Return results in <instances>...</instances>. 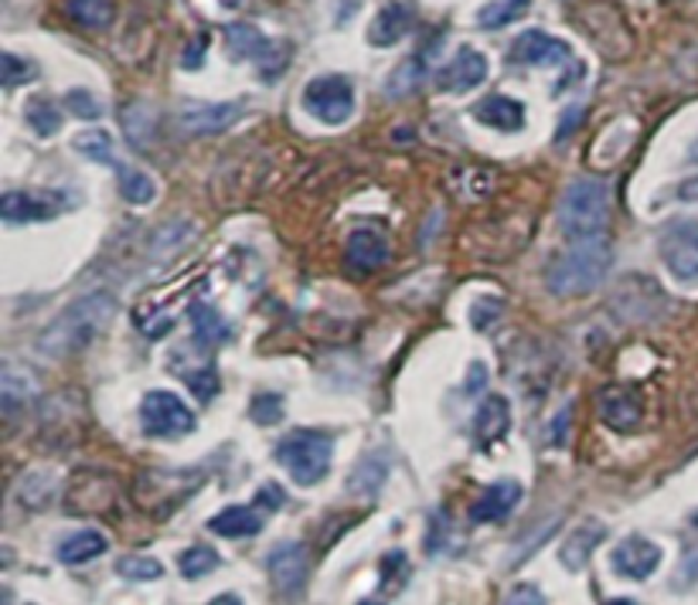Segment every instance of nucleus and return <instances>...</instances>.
Returning <instances> with one entry per match:
<instances>
[{"instance_id":"obj_39","label":"nucleus","mask_w":698,"mask_h":605,"mask_svg":"<svg viewBox=\"0 0 698 605\" xmlns=\"http://www.w3.org/2000/svg\"><path fill=\"white\" fill-rule=\"evenodd\" d=\"M205 48H208V34H198V38L185 48L181 65H185V69H201V62H205Z\"/></svg>"},{"instance_id":"obj_8","label":"nucleus","mask_w":698,"mask_h":605,"mask_svg":"<svg viewBox=\"0 0 698 605\" xmlns=\"http://www.w3.org/2000/svg\"><path fill=\"white\" fill-rule=\"evenodd\" d=\"M661 259L675 280L698 276V222L681 218L661 232Z\"/></svg>"},{"instance_id":"obj_34","label":"nucleus","mask_w":698,"mask_h":605,"mask_svg":"<svg viewBox=\"0 0 698 605\" xmlns=\"http://www.w3.org/2000/svg\"><path fill=\"white\" fill-rule=\"evenodd\" d=\"M117 572L130 582H153V578L164 575V565L153 562V558H143V555H130V558L117 562Z\"/></svg>"},{"instance_id":"obj_41","label":"nucleus","mask_w":698,"mask_h":605,"mask_svg":"<svg viewBox=\"0 0 698 605\" xmlns=\"http://www.w3.org/2000/svg\"><path fill=\"white\" fill-rule=\"evenodd\" d=\"M259 501L273 504V511H280V504H283V490H280V486H262V490H259Z\"/></svg>"},{"instance_id":"obj_31","label":"nucleus","mask_w":698,"mask_h":605,"mask_svg":"<svg viewBox=\"0 0 698 605\" xmlns=\"http://www.w3.org/2000/svg\"><path fill=\"white\" fill-rule=\"evenodd\" d=\"M219 552H211L208 544H195V547H188V552L181 555V562H178V568H181V575L185 578H205V575H211L215 568H219Z\"/></svg>"},{"instance_id":"obj_19","label":"nucleus","mask_w":698,"mask_h":605,"mask_svg":"<svg viewBox=\"0 0 698 605\" xmlns=\"http://www.w3.org/2000/svg\"><path fill=\"white\" fill-rule=\"evenodd\" d=\"M409 24H412V11L406 4H396V0H392V4H386L379 14H375V21L368 28V44L392 48V44H399L406 38Z\"/></svg>"},{"instance_id":"obj_5","label":"nucleus","mask_w":698,"mask_h":605,"mask_svg":"<svg viewBox=\"0 0 698 605\" xmlns=\"http://www.w3.org/2000/svg\"><path fill=\"white\" fill-rule=\"evenodd\" d=\"M226 41H229L232 59L259 65V72H262L266 82L280 79L283 69H287V62H290V48L283 41L266 38L256 24H229L226 28Z\"/></svg>"},{"instance_id":"obj_32","label":"nucleus","mask_w":698,"mask_h":605,"mask_svg":"<svg viewBox=\"0 0 698 605\" xmlns=\"http://www.w3.org/2000/svg\"><path fill=\"white\" fill-rule=\"evenodd\" d=\"M181 377H185V384L191 389V395L201 399V402H211L215 395H219V389H222V377H219V371H215L211 364L181 371Z\"/></svg>"},{"instance_id":"obj_14","label":"nucleus","mask_w":698,"mask_h":605,"mask_svg":"<svg viewBox=\"0 0 698 605\" xmlns=\"http://www.w3.org/2000/svg\"><path fill=\"white\" fill-rule=\"evenodd\" d=\"M521 497H525V490H521L518 480H498L485 490V497L470 507V517L477 524H501L515 514Z\"/></svg>"},{"instance_id":"obj_3","label":"nucleus","mask_w":698,"mask_h":605,"mask_svg":"<svg viewBox=\"0 0 698 605\" xmlns=\"http://www.w3.org/2000/svg\"><path fill=\"white\" fill-rule=\"evenodd\" d=\"M610 225V184L600 178L572 181L559 201V229L566 239H589L604 235Z\"/></svg>"},{"instance_id":"obj_13","label":"nucleus","mask_w":698,"mask_h":605,"mask_svg":"<svg viewBox=\"0 0 698 605\" xmlns=\"http://www.w3.org/2000/svg\"><path fill=\"white\" fill-rule=\"evenodd\" d=\"M488 79V59L477 48H460L453 59L437 69L433 82L440 92H470Z\"/></svg>"},{"instance_id":"obj_35","label":"nucleus","mask_w":698,"mask_h":605,"mask_svg":"<svg viewBox=\"0 0 698 605\" xmlns=\"http://www.w3.org/2000/svg\"><path fill=\"white\" fill-rule=\"evenodd\" d=\"M31 79H38V65L34 62H24V59H18V54H4V85L8 89H14V85H21V82H31Z\"/></svg>"},{"instance_id":"obj_7","label":"nucleus","mask_w":698,"mask_h":605,"mask_svg":"<svg viewBox=\"0 0 698 605\" xmlns=\"http://www.w3.org/2000/svg\"><path fill=\"white\" fill-rule=\"evenodd\" d=\"M140 422H143L147 435H153V438H178V435L195 432V425H198L191 409L171 392H150L140 405Z\"/></svg>"},{"instance_id":"obj_24","label":"nucleus","mask_w":698,"mask_h":605,"mask_svg":"<svg viewBox=\"0 0 698 605\" xmlns=\"http://www.w3.org/2000/svg\"><path fill=\"white\" fill-rule=\"evenodd\" d=\"M106 552V537L99 531H79V534H69L62 544H59V558L66 565H82V562H92Z\"/></svg>"},{"instance_id":"obj_17","label":"nucleus","mask_w":698,"mask_h":605,"mask_svg":"<svg viewBox=\"0 0 698 605\" xmlns=\"http://www.w3.org/2000/svg\"><path fill=\"white\" fill-rule=\"evenodd\" d=\"M508 425H511V412H508V402L501 395H488L485 405L477 409V419H473V435H477V446L480 450H491L498 438L508 435Z\"/></svg>"},{"instance_id":"obj_45","label":"nucleus","mask_w":698,"mask_h":605,"mask_svg":"<svg viewBox=\"0 0 698 605\" xmlns=\"http://www.w3.org/2000/svg\"><path fill=\"white\" fill-rule=\"evenodd\" d=\"M222 4H229V8H232V4H239V0H222Z\"/></svg>"},{"instance_id":"obj_9","label":"nucleus","mask_w":698,"mask_h":605,"mask_svg":"<svg viewBox=\"0 0 698 605\" xmlns=\"http://www.w3.org/2000/svg\"><path fill=\"white\" fill-rule=\"evenodd\" d=\"M246 117V102H188L181 105L178 123L191 137H211L226 133Z\"/></svg>"},{"instance_id":"obj_6","label":"nucleus","mask_w":698,"mask_h":605,"mask_svg":"<svg viewBox=\"0 0 698 605\" xmlns=\"http://www.w3.org/2000/svg\"><path fill=\"white\" fill-rule=\"evenodd\" d=\"M303 109L325 127H341L355 113V85L348 75H317L303 89Z\"/></svg>"},{"instance_id":"obj_36","label":"nucleus","mask_w":698,"mask_h":605,"mask_svg":"<svg viewBox=\"0 0 698 605\" xmlns=\"http://www.w3.org/2000/svg\"><path fill=\"white\" fill-rule=\"evenodd\" d=\"M0 395H4V409L8 412H14L28 395H31V381L24 377L21 384H18V371L14 367H8L4 371V389H0Z\"/></svg>"},{"instance_id":"obj_27","label":"nucleus","mask_w":698,"mask_h":605,"mask_svg":"<svg viewBox=\"0 0 698 605\" xmlns=\"http://www.w3.org/2000/svg\"><path fill=\"white\" fill-rule=\"evenodd\" d=\"M528 8H531V0H491L488 8H480L477 24L485 28V31H501L511 21H518Z\"/></svg>"},{"instance_id":"obj_16","label":"nucleus","mask_w":698,"mask_h":605,"mask_svg":"<svg viewBox=\"0 0 698 605\" xmlns=\"http://www.w3.org/2000/svg\"><path fill=\"white\" fill-rule=\"evenodd\" d=\"M348 262L358 269V272H375V269H382L389 262V242L382 232H375V229H358L348 235V249H345Z\"/></svg>"},{"instance_id":"obj_46","label":"nucleus","mask_w":698,"mask_h":605,"mask_svg":"<svg viewBox=\"0 0 698 605\" xmlns=\"http://www.w3.org/2000/svg\"><path fill=\"white\" fill-rule=\"evenodd\" d=\"M691 521H695V527H698V514H695V517H691Z\"/></svg>"},{"instance_id":"obj_2","label":"nucleus","mask_w":698,"mask_h":605,"mask_svg":"<svg viewBox=\"0 0 698 605\" xmlns=\"http://www.w3.org/2000/svg\"><path fill=\"white\" fill-rule=\"evenodd\" d=\"M610 265L614 252L604 235L572 239V245L549 269V290L556 296H586L610 276Z\"/></svg>"},{"instance_id":"obj_28","label":"nucleus","mask_w":698,"mask_h":605,"mask_svg":"<svg viewBox=\"0 0 698 605\" xmlns=\"http://www.w3.org/2000/svg\"><path fill=\"white\" fill-rule=\"evenodd\" d=\"M66 14L82 28H106L113 21V0H66Z\"/></svg>"},{"instance_id":"obj_43","label":"nucleus","mask_w":698,"mask_h":605,"mask_svg":"<svg viewBox=\"0 0 698 605\" xmlns=\"http://www.w3.org/2000/svg\"><path fill=\"white\" fill-rule=\"evenodd\" d=\"M678 198H681V201H698V178L685 181V184L678 188Z\"/></svg>"},{"instance_id":"obj_1","label":"nucleus","mask_w":698,"mask_h":605,"mask_svg":"<svg viewBox=\"0 0 698 605\" xmlns=\"http://www.w3.org/2000/svg\"><path fill=\"white\" fill-rule=\"evenodd\" d=\"M113 310H117V300L110 293H89V296L76 300L38 337V351L44 357H69V354L89 347V341L110 323Z\"/></svg>"},{"instance_id":"obj_38","label":"nucleus","mask_w":698,"mask_h":605,"mask_svg":"<svg viewBox=\"0 0 698 605\" xmlns=\"http://www.w3.org/2000/svg\"><path fill=\"white\" fill-rule=\"evenodd\" d=\"M66 102H69V109L79 117V120H96V117H102V102L92 95V92H82V89H72L69 95H66Z\"/></svg>"},{"instance_id":"obj_23","label":"nucleus","mask_w":698,"mask_h":605,"mask_svg":"<svg viewBox=\"0 0 698 605\" xmlns=\"http://www.w3.org/2000/svg\"><path fill=\"white\" fill-rule=\"evenodd\" d=\"M191 334H195V341L201 344V347H215V344H222V341H229V323H226V316L215 310V306H208V303H195L191 306Z\"/></svg>"},{"instance_id":"obj_26","label":"nucleus","mask_w":698,"mask_h":605,"mask_svg":"<svg viewBox=\"0 0 698 605\" xmlns=\"http://www.w3.org/2000/svg\"><path fill=\"white\" fill-rule=\"evenodd\" d=\"M76 150L92 160V163H102V168H117L120 171V163H117V153H113V137L106 133V130H86L76 137Z\"/></svg>"},{"instance_id":"obj_22","label":"nucleus","mask_w":698,"mask_h":605,"mask_svg":"<svg viewBox=\"0 0 698 605\" xmlns=\"http://www.w3.org/2000/svg\"><path fill=\"white\" fill-rule=\"evenodd\" d=\"M208 531L222 534V537H256L262 531V514L256 507H246V504H232L226 507L222 514H215L208 521Z\"/></svg>"},{"instance_id":"obj_15","label":"nucleus","mask_w":698,"mask_h":605,"mask_svg":"<svg viewBox=\"0 0 698 605\" xmlns=\"http://www.w3.org/2000/svg\"><path fill=\"white\" fill-rule=\"evenodd\" d=\"M62 211V198L59 194H28V191H8L0 198V214L8 222L21 225V222H48Z\"/></svg>"},{"instance_id":"obj_30","label":"nucleus","mask_w":698,"mask_h":605,"mask_svg":"<svg viewBox=\"0 0 698 605\" xmlns=\"http://www.w3.org/2000/svg\"><path fill=\"white\" fill-rule=\"evenodd\" d=\"M120 194L130 201V204H150L157 198V184L147 171H137V168H120Z\"/></svg>"},{"instance_id":"obj_33","label":"nucleus","mask_w":698,"mask_h":605,"mask_svg":"<svg viewBox=\"0 0 698 605\" xmlns=\"http://www.w3.org/2000/svg\"><path fill=\"white\" fill-rule=\"evenodd\" d=\"M386 460L375 453V456H368L355 473H351V493H375L382 483H386Z\"/></svg>"},{"instance_id":"obj_12","label":"nucleus","mask_w":698,"mask_h":605,"mask_svg":"<svg viewBox=\"0 0 698 605\" xmlns=\"http://www.w3.org/2000/svg\"><path fill=\"white\" fill-rule=\"evenodd\" d=\"M610 562H614V572L617 575L634 578V582H644V578H651L658 572V565H661V547L655 541H648V537L634 534V537H627V541H620L614 547Z\"/></svg>"},{"instance_id":"obj_18","label":"nucleus","mask_w":698,"mask_h":605,"mask_svg":"<svg viewBox=\"0 0 698 605\" xmlns=\"http://www.w3.org/2000/svg\"><path fill=\"white\" fill-rule=\"evenodd\" d=\"M473 117L485 127H495L501 133H515V130L525 127V105L508 99V95H488V99H480L473 105Z\"/></svg>"},{"instance_id":"obj_21","label":"nucleus","mask_w":698,"mask_h":605,"mask_svg":"<svg viewBox=\"0 0 698 605\" xmlns=\"http://www.w3.org/2000/svg\"><path fill=\"white\" fill-rule=\"evenodd\" d=\"M604 537H607V527H604V524H597V521H586L579 531H572V534L566 537L562 552H559L562 565H566L569 572H579V568H586L589 555H594V547H597Z\"/></svg>"},{"instance_id":"obj_25","label":"nucleus","mask_w":698,"mask_h":605,"mask_svg":"<svg viewBox=\"0 0 698 605\" xmlns=\"http://www.w3.org/2000/svg\"><path fill=\"white\" fill-rule=\"evenodd\" d=\"M426 75H429L426 54H412V59H406V62L392 72V79H389L386 92H389L392 99H402V95L416 92V89L422 85V79H426Z\"/></svg>"},{"instance_id":"obj_20","label":"nucleus","mask_w":698,"mask_h":605,"mask_svg":"<svg viewBox=\"0 0 698 605\" xmlns=\"http://www.w3.org/2000/svg\"><path fill=\"white\" fill-rule=\"evenodd\" d=\"M600 419L617 432H630L640 425V399L627 389H607L600 395Z\"/></svg>"},{"instance_id":"obj_4","label":"nucleus","mask_w":698,"mask_h":605,"mask_svg":"<svg viewBox=\"0 0 698 605\" xmlns=\"http://www.w3.org/2000/svg\"><path fill=\"white\" fill-rule=\"evenodd\" d=\"M331 456H335V438L317 428H297L277 443V463L300 486H317L325 480L331 470Z\"/></svg>"},{"instance_id":"obj_11","label":"nucleus","mask_w":698,"mask_h":605,"mask_svg":"<svg viewBox=\"0 0 698 605\" xmlns=\"http://www.w3.org/2000/svg\"><path fill=\"white\" fill-rule=\"evenodd\" d=\"M266 568H270V578L277 585L280 595H300L303 585H307V547L297 544V541H287V544H277L270 552V562H266Z\"/></svg>"},{"instance_id":"obj_44","label":"nucleus","mask_w":698,"mask_h":605,"mask_svg":"<svg viewBox=\"0 0 698 605\" xmlns=\"http://www.w3.org/2000/svg\"><path fill=\"white\" fill-rule=\"evenodd\" d=\"M691 160H695V163H698V143H695V147H691Z\"/></svg>"},{"instance_id":"obj_29","label":"nucleus","mask_w":698,"mask_h":605,"mask_svg":"<svg viewBox=\"0 0 698 605\" xmlns=\"http://www.w3.org/2000/svg\"><path fill=\"white\" fill-rule=\"evenodd\" d=\"M24 120L38 137H56L62 130V113L56 109V102H48V99H31L24 109Z\"/></svg>"},{"instance_id":"obj_37","label":"nucleus","mask_w":698,"mask_h":605,"mask_svg":"<svg viewBox=\"0 0 698 605\" xmlns=\"http://www.w3.org/2000/svg\"><path fill=\"white\" fill-rule=\"evenodd\" d=\"M252 419L259 425H273L283 419V399L280 395H256L252 399Z\"/></svg>"},{"instance_id":"obj_10","label":"nucleus","mask_w":698,"mask_h":605,"mask_svg":"<svg viewBox=\"0 0 698 605\" xmlns=\"http://www.w3.org/2000/svg\"><path fill=\"white\" fill-rule=\"evenodd\" d=\"M569 59H572V48L562 38H552L546 31H525L508 51L511 65H535V69H552Z\"/></svg>"},{"instance_id":"obj_40","label":"nucleus","mask_w":698,"mask_h":605,"mask_svg":"<svg viewBox=\"0 0 698 605\" xmlns=\"http://www.w3.org/2000/svg\"><path fill=\"white\" fill-rule=\"evenodd\" d=\"M480 384H485V364H473L470 367V381L463 384V392L473 395V392H480Z\"/></svg>"},{"instance_id":"obj_42","label":"nucleus","mask_w":698,"mask_h":605,"mask_svg":"<svg viewBox=\"0 0 698 605\" xmlns=\"http://www.w3.org/2000/svg\"><path fill=\"white\" fill-rule=\"evenodd\" d=\"M508 602H546V595L531 592V585H521L518 592H511V595H508Z\"/></svg>"}]
</instances>
